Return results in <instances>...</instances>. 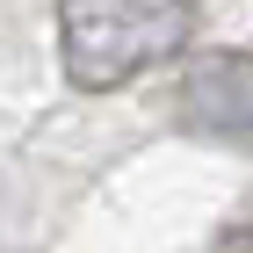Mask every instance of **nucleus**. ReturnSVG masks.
I'll use <instances>...</instances> for the list:
<instances>
[{
	"instance_id": "f257e3e1",
	"label": "nucleus",
	"mask_w": 253,
	"mask_h": 253,
	"mask_svg": "<svg viewBox=\"0 0 253 253\" xmlns=\"http://www.w3.org/2000/svg\"><path fill=\"white\" fill-rule=\"evenodd\" d=\"M203 0H58V51L65 80L87 94H109L123 80L188 51Z\"/></svg>"
},
{
	"instance_id": "f03ea898",
	"label": "nucleus",
	"mask_w": 253,
	"mask_h": 253,
	"mask_svg": "<svg viewBox=\"0 0 253 253\" xmlns=\"http://www.w3.org/2000/svg\"><path fill=\"white\" fill-rule=\"evenodd\" d=\"M181 123L224 145H253V58L246 51H210L181 80Z\"/></svg>"
},
{
	"instance_id": "7ed1b4c3",
	"label": "nucleus",
	"mask_w": 253,
	"mask_h": 253,
	"mask_svg": "<svg viewBox=\"0 0 253 253\" xmlns=\"http://www.w3.org/2000/svg\"><path fill=\"white\" fill-rule=\"evenodd\" d=\"M217 253H253V195L232 210V224L217 232Z\"/></svg>"
}]
</instances>
